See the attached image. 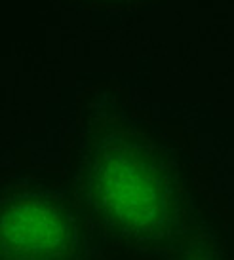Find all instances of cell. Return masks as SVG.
<instances>
[{"mask_svg":"<svg viewBox=\"0 0 234 260\" xmlns=\"http://www.w3.org/2000/svg\"><path fill=\"white\" fill-rule=\"evenodd\" d=\"M97 93L78 125L74 196L110 243L141 254L168 251L190 213L181 154L130 103Z\"/></svg>","mask_w":234,"mask_h":260,"instance_id":"6da1fadb","label":"cell"},{"mask_svg":"<svg viewBox=\"0 0 234 260\" xmlns=\"http://www.w3.org/2000/svg\"><path fill=\"white\" fill-rule=\"evenodd\" d=\"M80 215L55 184L21 177L0 182V260H82Z\"/></svg>","mask_w":234,"mask_h":260,"instance_id":"7a4b0ae2","label":"cell"},{"mask_svg":"<svg viewBox=\"0 0 234 260\" xmlns=\"http://www.w3.org/2000/svg\"><path fill=\"white\" fill-rule=\"evenodd\" d=\"M194 260H221L217 254H204V256H198V258Z\"/></svg>","mask_w":234,"mask_h":260,"instance_id":"3957f363","label":"cell"}]
</instances>
